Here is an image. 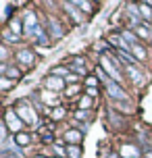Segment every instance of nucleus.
<instances>
[{"label":"nucleus","mask_w":152,"mask_h":158,"mask_svg":"<svg viewBox=\"0 0 152 158\" xmlns=\"http://www.w3.org/2000/svg\"><path fill=\"white\" fill-rule=\"evenodd\" d=\"M4 40H6V42H17L19 35H17V33H4Z\"/></svg>","instance_id":"21"},{"label":"nucleus","mask_w":152,"mask_h":158,"mask_svg":"<svg viewBox=\"0 0 152 158\" xmlns=\"http://www.w3.org/2000/svg\"><path fill=\"white\" fill-rule=\"evenodd\" d=\"M106 89L111 92V96H112V98H119V100H125V98H127L125 89H123V87H119L117 83H115V81H111V79L106 81Z\"/></svg>","instance_id":"2"},{"label":"nucleus","mask_w":152,"mask_h":158,"mask_svg":"<svg viewBox=\"0 0 152 158\" xmlns=\"http://www.w3.org/2000/svg\"><path fill=\"white\" fill-rule=\"evenodd\" d=\"M63 117V108H56V112H54V118H61Z\"/></svg>","instance_id":"26"},{"label":"nucleus","mask_w":152,"mask_h":158,"mask_svg":"<svg viewBox=\"0 0 152 158\" xmlns=\"http://www.w3.org/2000/svg\"><path fill=\"white\" fill-rule=\"evenodd\" d=\"M131 52H133V54H136L137 56V58H140V60H142V58H144V50H142V48H140V46H137V44H136V46H131Z\"/></svg>","instance_id":"17"},{"label":"nucleus","mask_w":152,"mask_h":158,"mask_svg":"<svg viewBox=\"0 0 152 158\" xmlns=\"http://www.w3.org/2000/svg\"><path fill=\"white\" fill-rule=\"evenodd\" d=\"M36 158H44V156H36Z\"/></svg>","instance_id":"29"},{"label":"nucleus","mask_w":152,"mask_h":158,"mask_svg":"<svg viewBox=\"0 0 152 158\" xmlns=\"http://www.w3.org/2000/svg\"><path fill=\"white\" fill-rule=\"evenodd\" d=\"M50 75H67V69H63V67H56V69H52V73ZM69 77V75H67Z\"/></svg>","instance_id":"20"},{"label":"nucleus","mask_w":152,"mask_h":158,"mask_svg":"<svg viewBox=\"0 0 152 158\" xmlns=\"http://www.w3.org/2000/svg\"><path fill=\"white\" fill-rule=\"evenodd\" d=\"M2 158H21V156H13L11 152H2Z\"/></svg>","instance_id":"24"},{"label":"nucleus","mask_w":152,"mask_h":158,"mask_svg":"<svg viewBox=\"0 0 152 158\" xmlns=\"http://www.w3.org/2000/svg\"><path fill=\"white\" fill-rule=\"evenodd\" d=\"M127 73L131 75V79H133L136 83H140V81H142V75H140V73H137L136 69H131V67H127Z\"/></svg>","instance_id":"15"},{"label":"nucleus","mask_w":152,"mask_h":158,"mask_svg":"<svg viewBox=\"0 0 152 158\" xmlns=\"http://www.w3.org/2000/svg\"><path fill=\"white\" fill-rule=\"evenodd\" d=\"M0 56H2V60L6 58V48H4V46H2V50H0Z\"/></svg>","instance_id":"28"},{"label":"nucleus","mask_w":152,"mask_h":158,"mask_svg":"<svg viewBox=\"0 0 152 158\" xmlns=\"http://www.w3.org/2000/svg\"><path fill=\"white\" fill-rule=\"evenodd\" d=\"M75 117H77V118H86V117H88V112H86V110H83V112H77Z\"/></svg>","instance_id":"27"},{"label":"nucleus","mask_w":152,"mask_h":158,"mask_svg":"<svg viewBox=\"0 0 152 158\" xmlns=\"http://www.w3.org/2000/svg\"><path fill=\"white\" fill-rule=\"evenodd\" d=\"M19 142H21V146H27L29 137H27V135H19Z\"/></svg>","instance_id":"22"},{"label":"nucleus","mask_w":152,"mask_h":158,"mask_svg":"<svg viewBox=\"0 0 152 158\" xmlns=\"http://www.w3.org/2000/svg\"><path fill=\"white\" fill-rule=\"evenodd\" d=\"M4 77L6 79H19V71H17L15 67H6L4 69Z\"/></svg>","instance_id":"10"},{"label":"nucleus","mask_w":152,"mask_h":158,"mask_svg":"<svg viewBox=\"0 0 152 158\" xmlns=\"http://www.w3.org/2000/svg\"><path fill=\"white\" fill-rule=\"evenodd\" d=\"M11 29L19 35V31H21V21H13V23H11Z\"/></svg>","instance_id":"19"},{"label":"nucleus","mask_w":152,"mask_h":158,"mask_svg":"<svg viewBox=\"0 0 152 158\" xmlns=\"http://www.w3.org/2000/svg\"><path fill=\"white\" fill-rule=\"evenodd\" d=\"M137 33H140L142 38H146V40H150V38H152V31L144 29V25H137Z\"/></svg>","instance_id":"16"},{"label":"nucleus","mask_w":152,"mask_h":158,"mask_svg":"<svg viewBox=\"0 0 152 158\" xmlns=\"http://www.w3.org/2000/svg\"><path fill=\"white\" fill-rule=\"evenodd\" d=\"M121 35L125 38V42H127L129 46H136V44H137V38H136V33H131V31H123Z\"/></svg>","instance_id":"7"},{"label":"nucleus","mask_w":152,"mask_h":158,"mask_svg":"<svg viewBox=\"0 0 152 158\" xmlns=\"http://www.w3.org/2000/svg\"><path fill=\"white\" fill-rule=\"evenodd\" d=\"M17 58L23 64H33L36 63V56H33L32 50H19V52H17Z\"/></svg>","instance_id":"4"},{"label":"nucleus","mask_w":152,"mask_h":158,"mask_svg":"<svg viewBox=\"0 0 152 158\" xmlns=\"http://www.w3.org/2000/svg\"><path fill=\"white\" fill-rule=\"evenodd\" d=\"M90 106V98H83V100H81V108H88Z\"/></svg>","instance_id":"23"},{"label":"nucleus","mask_w":152,"mask_h":158,"mask_svg":"<svg viewBox=\"0 0 152 158\" xmlns=\"http://www.w3.org/2000/svg\"><path fill=\"white\" fill-rule=\"evenodd\" d=\"M140 15L144 17V19H152V8H150V4H140Z\"/></svg>","instance_id":"9"},{"label":"nucleus","mask_w":152,"mask_h":158,"mask_svg":"<svg viewBox=\"0 0 152 158\" xmlns=\"http://www.w3.org/2000/svg\"><path fill=\"white\" fill-rule=\"evenodd\" d=\"M50 25H52V33H54V38H61V35H63V29H61V25H58V21H54V19H50Z\"/></svg>","instance_id":"11"},{"label":"nucleus","mask_w":152,"mask_h":158,"mask_svg":"<svg viewBox=\"0 0 152 158\" xmlns=\"http://www.w3.org/2000/svg\"><path fill=\"white\" fill-rule=\"evenodd\" d=\"M67 152H69V156H71V158H77V156H79V148H77V146H71Z\"/></svg>","instance_id":"18"},{"label":"nucleus","mask_w":152,"mask_h":158,"mask_svg":"<svg viewBox=\"0 0 152 158\" xmlns=\"http://www.w3.org/2000/svg\"><path fill=\"white\" fill-rule=\"evenodd\" d=\"M61 85H63V81H61V79H56L54 75H50V77H48V87H52V89H58Z\"/></svg>","instance_id":"13"},{"label":"nucleus","mask_w":152,"mask_h":158,"mask_svg":"<svg viewBox=\"0 0 152 158\" xmlns=\"http://www.w3.org/2000/svg\"><path fill=\"white\" fill-rule=\"evenodd\" d=\"M17 112H19L25 121H29V123H36V121H38V118H36V112H32V108H27V106H19Z\"/></svg>","instance_id":"5"},{"label":"nucleus","mask_w":152,"mask_h":158,"mask_svg":"<svg viewBox=\"0 0 152 158\" xmlns=\"http://www.w3.org/2000/svg\"><path fill=\"white\" fill-rule=\"evenodd\" d=\"M8 85H11V81H8V79L6 77H2V87H4V89H6V87Z\"/></svg>","instance_id":"25"},{"label":"nucleus","mask_w":152,"mask_h":158,"mask_svg":"<svg viewBox=\"0 0 152 158\" xmlns=\"http://www.w3.org/2000/svg\"><path fill=\"white\" fill-rule=\"evenodd\" d=\"M4 123H6V127H8V129H13V131H21V129H23V121L17 117L15 110H8V112H6Z\"/></svg>","instance_id":"1"},{"label":"nucleus","mask_w":152,"mask_h":158,"mask_svg":"<svg viewBox=\"0 0 152 158\" xmlns=\"http://www.w3.org/2000/svg\"><path fill=\"white\" fill-rule=\"evenodd\" d=\"M111 42L115 44V46H119V50H125V52H127V48L131 50V46L125 42V38H123V35H111Z\"/></svg>","instance_id":"6"},{"label":"nucleus","mask_w":152,"mask_h":158,"mask_svg":"<svg viewBox=\"0 0 152 158\" xmlns=\"http://www.w3.org/2000/svg\"><path fill=\"white\" fill-rule=\"evenodd\" d=\"M102 67H104V69H106L108 73H111V77H112V79H117V81L121 79L119 69H117V67H115V64L111 63V58H108V56H102Z\"/></svg>","instance_id":"3"},{"label":"nucleus","mask_w":152,"mask_h":158,"mask_svg":"<svg viewBox=\"0 0 152 158\" xmlns=\"http://www.w3.org/2000/svg\"><path fill=\"white\" fill-rule=\"evenodd\" d=\"M67 137V142H71V143H77L81 139V133H77V131H69V133L65 135Z\"/></svg>","instance_id":"12"},{"label":"nucleus","mask_w":152,"mask_h":158,"mask_svg":"<svg viewBox=\"0 0 152 158\" xmlns=\"http://www.w3.org/2000/svg\"><path fill=\"white\" fill-rule=\"evenodd\" d=\"M65 8H67V10L71 13V17H73V19H75V21H81V19H83V17H81L79 13L75 10V4H73V2H69V4H65Z\"/></svg>","instance_id":"8"},{"label":"nucleus","mask_w":152,"mask_h":158,"mask_svg":"<svg viewBox=\"0 0 152 158\" xmlns=\"http://www.w3.org/2000/svg\"><path fill=\"white\" fill-rule=\"evenodd\" d=\"M117 56H121V58H123L125 63H133V60H136V58L129 54V52H125V50H119V52H117Z\"/></svg>","instance_id":"14"}]
</instances>
